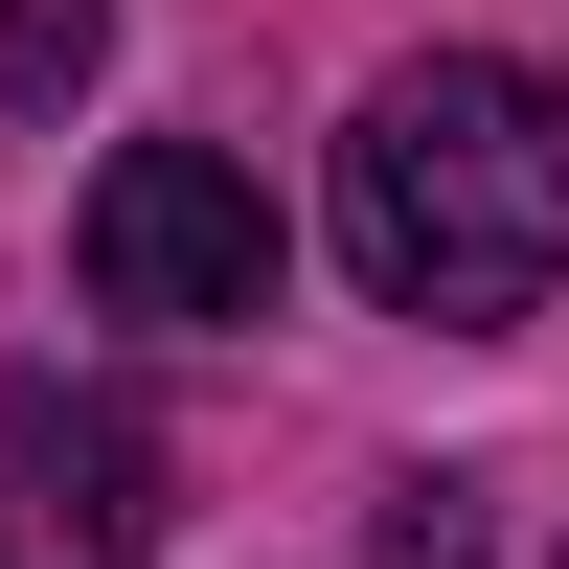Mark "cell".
Returning a JSON list of instances; mask_svg holds the SVG:
<instances>
[{
    "mask_svg": "<svg viewBox=\"0 0 569 569\" xmlns=\"http://www.w3.org/2000/svg\"><path fill=\"white\" fill-rule=\"evenodd\" d=\"M365 569H479V479H388V525H365Z\"/></svg>",
    "mask_w": 569,
    "mask_h": 569,
    "instance_id": "4",
    "label": "cell"
},
{
    "mask_svg": "<svg viewBox=\"0 0 569 569\" xmlns=\"http://www.w3.org/2000/svg\"><path fill=\"white\" fill-rule=\"evenodd\" d=\"M342 273L388 319H433V342L547 319V273H569V114L501 46H433V69L365 91V137H342Z\"/></svg>",
    "mask_w": 569,
    "mask_h": 569,
    "instance_id": "1",
    "label": "cell"
},
{
    "mask_svg": "<svg viewBox=\"0 0 569 569\" xmlns=\"http://www.w3.org/2000/svg\"><path fill=\"white\" fill-rule=\"evenodd\" d=\"M69 251H91V319H137V342H228V319H273V182L228 160V137H114Z\"/></svg>",
    "mask_w": 569,
    "mask_h": 569,
    "instance_id": "2",
    "label": "cell"
},
{
    "mask_svg": "<svg viewBox=\"0 0 569 569\" xmlns=\"http://www.w3.org/2000/svg\"><path fill=\"white\" fill-rule=\"evenodd\" d=\"M91 46H114V0H0V91H91Z\"/></svg>",
    "mask_w": 569,
    "mask_h": 569,
    "instance_id": "3",
    "label": "cell"
}]
</instances>
